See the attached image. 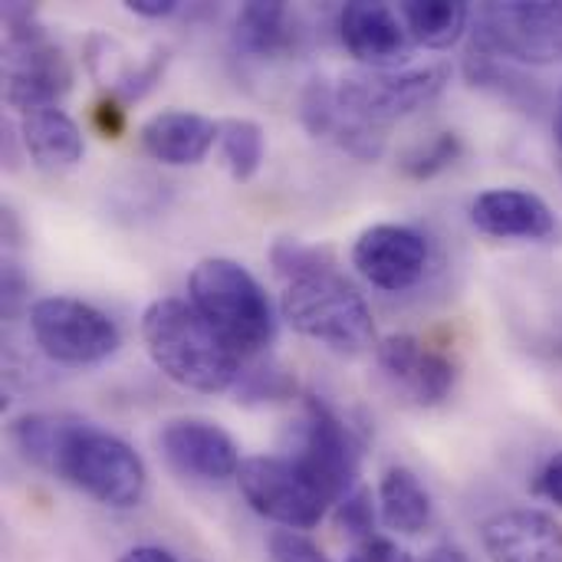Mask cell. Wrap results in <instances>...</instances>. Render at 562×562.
<instances>
[{
  "label": "cell",
  "instance_id": "7402d4cb",
  "mask_svg": "<svg viewBox=\"0 0 562 562\" xmlns=\"http://www.w3.org/2000/svg\"><path fill=\"white\" fill-rule=\"evenodd\" d=\"M398 10L405 16L415 46L425 49H451L464 36L474 16L471 7L461 0H408Z\"/></svg>",
  "mask_w": 562,
  "mask_h": 562
},
{
  "label": "cell",
  "instance_id": "2e32d148",
  "mask_svg": "<svg viewBox=\"0 0 562 562\" xmlns=\"http://www.w3.org/2000/svg\"><path fill=\"white\" fill-rule=\"evenodd\" d=\"M471 221L481 234L501 240H547L557 231L553 207L524 188H491L474 198Z\"/></svg>",
  "mask_w": 562,
  "mask_h": 562
},
{
  "label": "cell",
  "instance_id": "7a4b0ae2",
  "mask_svg": "<svg viewBox=\"0 0 562 562\" xmlns=\"http://www.w3.org/2000/svg\"><path fill=\"white\" fill-rule=\"evenodd\" d=\"M142 339L161 375L188 392L221 395L240 379V356L184 300H155L142 316Z\"/></svg>",
  "mask_w": 562,
  "mask_h": 562
},
{
  "label": "cell",
  "instance_id": "4dcf8cb0",
  "mask_svg": "<svg viewBox=\"0 0 562 562\" xmlns=\"http://www.w3.org/2000/svg\"><path fill=\"white\" fill-rule=\"evenodd\" d=\"M26 277L20 273V267L13 260L3 263V313L16 316L26 306Z\"/></svg>",
  "mask_w": 562,
  "mask_h": 562
},
{
  "label": "cell",
  "instance_id": "8d00e7d4",
  "mask_svg": "<svg viewBox=\"0 0 562 562\" xmlns=\"http://www.w3.org/2000/svg\"><path fill=\"white\" fill-rule=\"evenodd\" d=\"M553 132H557V142H560V148H562V92H560V102H557V115H553Z\"/></svg>",
  "mask_w": 562,
  "mask_h": 562
},
{
  "label": "cell",
  "instance_id": "9c48e42d",
  "mask_svg": "<svg viewBox=\"0 0 562 562\" xmlns=\"http://www.w3.org/2000/svg\"><path fill=\"white\" fill-rule=\"evenodd\" d=\"M451 79V69L445 63H431V66H415V69H366V72H352L336 86V102L369 122L385 128L395 119H405L418 109H425L428 102H435L445 86Z\"/></svg>",
  "mask_w": 562,
  "mask_h": 562
},
{
  "label": "cell",
  "instance_id": "484cf974",
  "mask_svg": "<svg viewBox=\"0 0 562 562\" xmlns=\"http://www.w3.org/2000/svg\"><path fill=\"white\" fill-rule=\"evenodd\" d=\"M237 402H286L293 398L296 392V382L286 369L273 366V362H260L254 369H240V379H237Z\"/></svg>",
  "mask_w": 562,
  "mask_h": 562
},
{
  "label": "cell",
  "instance_id": "cb8c5ba5",
  "mask_svg": "<svg viewBox=\"0 0 562 562\" xmlns=\"http://www.w3.org/2000/svg\"><path fill=\"white\" fill-rule=\"evenodd\" d=\"M217 145H221L224 165L234 181H250L260 171L267 142H263V128L254 119L217 122Z\"/></svg>",
  "mask_w": 562,
  "mask_h": 562
},
{
  "label": "cell",
  "instance_id": "d590c367",
  "mask_svg": "<svg viewBox=\"0 0 562 562\" xmlns=\"http://www.w3.org/2000/svg\"><path fill=\"white\" fill-rule=\"evenodd\" d=\"M425 562H471L468 560V553L464 550H458V547H438V550H431Z\"/></svg>",
  "mask_w": 562,
  "mask_h": 562
},
{
  "label": "cell",
  "instance_id": "83f0119b",
  "mask_svg": "<svg viewBox=\"0 0 562 562\" xmlns=\"http://www.w3.org/2000/svg\"><path fill=\"white\" fill-rule=\"evenodd\" d=\"M336 527L349 537H356L359 543L375 537L372 527H375V507H372V494L366 487H356L349 497H342L336 504Z\"/></svg>",
  "mask_w": 562,
  "mask_h": 562
},
{
  "label": "cell",
  "instance_id": "277c9868",
  "mask_svg": "<svg viewBox=\"0 0 562 562\" xmlns=\"http://www.w3.org/2000/svg\"><path fill=\"white\" fill-rule=\"evenodd\" d=\"M280 310L300 336L316 339L339 356H359L375 339L369 303L336 267L290 280Z\"/></svg>",
  "mask_w": 562,
  "mask_h": 562
},
{
  "label": "cell",
  "instance_id": "3957f363",
  "mask_svg": "<svg viewBox=\"0 0 562 562\" xmlns=\"http://www.w3.org/2000/svg\"><path fill=\"white\" fill-rule=\"evenodd\" d=\"M188 303L237 356H257L277 339V310L257 277L237 260H201L188 277Z\"/></svg>",
  "mask_w": 562,
  "mask_h": 562
},
{
  "label": "cell",
  "instance_id": "d6a6232c",
  "mask_svg": "<svg viewBox=\"0 0 562 562\" xmlns=\"http://www.w3.org/2000/svg\"><path fill=\"white\" fill-rule=\"evenodd\" d=\"M92 119H95V128H99L105 138H119V135H122V128H125V109H122V102H119V99H105V102H99V105H95V112H92Z\"/></svg>",
  "mask_w": 562,
  "mask_h": 562
},
{
  "label": "cell",
  "instance_id": "30bf717a",
  "mask_svg": "<svg viewBox=\"0 0 562 562\" xmlns=\"http://www.w3.org/2000/svg\"><path fill=\"white\" fill-rule=\"evenodd\" d=\"M244 501L283 530H313L329 501L290 458H247L237 474Z\"/></svg>",
  "mask_w": 562,
  "mask_h": 562
},
{
  "label": "cell",
  "instance_id": "9a60e30c",
  "mask_svg": "<svg viewBox=\"0 0 562 562\" xmlns=\"http://www.w3.org/2000/svg\"><path fill=\"white\" fill-rule=\"evenodd\" d=\"M491 562H562V527L543 510H504L481 530Z\"/></svg>",
  "mask_w": 562,
  "mask_h": 562
},
{
  "label": "cell",
  "instance_id": "5b68a950",
  "mask_svg": "<svg viewBox=\"0 0 562 562\" xmlns=\"http://www.w3.org/2000/svg\"><path fill=\"white\" fill-rule=\"evenodd\" d=\"M7 46H3V89L7 102L23 115L59 105L72 89V66L63 46H56L36 20L33 7L10 3L3 10Z\"/></svg>",
  "mask_w": 562,
  "mask_h": 562
},
{
  "label": "cell",
  "instance_id": "e575fe53",
  "mask_svg": "<svg viewBox=\"0 0 562 562\" xmlns=\"http://www.w3.org/2000/svg\"><path fill=\"white\" fill-rule=\"evenodd\" d=\"M119 562H178L171 553H165V550H158V547H135V550H128L125 557Z\"/></svg>",
  "mask_w": 562,
  "mask_h": 562
},
{
  "label": "cell",
  "instance_id": "5bb4252c",
  "mask_svg": "<svg viewBox=\"0 0 562 562\" xmlns=\"http://www.w3.org/2000/svg\"><path fill=\"white\" fill-rule=\"evenodd\" d=\"M161 451L178 474L204 484H224L237 477L244 464L234 438L224 428L201 418L168 422L161 431Z\"/></svg>",
  "mask_w": 562,
  "mask_h": 562
},
{
  "label": "cell",
  "instance_id": "ffe728a7",
  "mask_svg": "<svg viewBox=\"0 0 562 562\" xmlns=\"http://www.w3.org/2000/svg\"><path fill=\"white\" fill-rule=\"evenodd\" d=\"M20 138H23L26 151L33 155V161L46 171H66V168L79 165L82 151H86L82 128L59 105L23 115Z\"/></svg>",
  "mask_w": 562,
  "mask_h": 562
},
{
  "label": "cell",
  "instance_id": "d6986e66",
  "mask_svg": "<svg viewBox=\"0 0 562 562\" xmlns=\"http://www.w3.org/2000/svg\"><path fill=\"white\" fill-rule=\"evenodd\" d=\"M300 40H303L300 20L280 0H270V3L254 0V3H244L237 10V20H234V46L244 56H254V59H283V56H290V53L300 49Z\"/></svg>",
  "mask_w": 562,
  "mask_h": 562
},
{
  "label": "cell",
  "instance_id": "1f68e13d",
  "mask_svg": "<svg viewBox=\"0 0 562 562\" xmlns=\"http://www.w3.org/2000/svg\"><path fill=\"white\" fill-rule=\"evenodd\" d=\"M533 491H537L540 497H547L550 504H557L562 510V451H557V454L540 468Z\"/></svg>",
  "mask_w": 562,
  "mask_h": 562
},
{
  "label": "cell",
  "instance_id": "ac0fdd59",
  "mask_svg": "<svg viewBox=\"0 0 562 562\" xmlns=\"http://www.w3.org/2000/svg\"><path fill=\"white\" fill-rule=\"evenodd\" d=\"M138 135H142V148L155 161L181 168V165H201L207 158V151L217 142V122L201 112L168 109L151 115Z\"/></svg>",
  "mask_w": 562,
  "mask_h": 562
},
{
  "label": "cell",
  "instance_id": "f1b7e54d",
  "mask_svg": "<svg viewBox=\"0 0 562 562\" xmlns=\"http://www.w3.org/2000/svg\"><path fill=\"white\" fill-rule=\"evenodd\" d=\"M270 557L273 562H329L326 553L300 530H277L270 537Z\"/></svg>",
  "mask_w": 562,
  "mask_h": 562
},
{
  "label": "cell",
  "instance_id": "d4e9b609",
  "mask_svg": "<svg viewBox=\"0 0 562 562\" xmlns=\"http://www.w3.org/2000/svg\"><path fill=\"white\" fill-rule=\"evenodd\" d=\"M461 151H464V145H461L458 132H438L428 142H422L402 155V171L415 181H428V178L448 171L461 158Z\"/></svg>",
  "mask_w": 562,
  "mask_h": 562
},
{
  "label": "cell",
  "instance_id": "7c38bea8",
  "mask_svg": "<svg viewBox=\"0 0 562 562\" xmlns=\"http://www.w3.org/2000/svg\"><path fill=\"white\" fill-rule=\"evenodd\" d=\"M339 40L369 69H405L415 40L405 26L402 10L375 0H356L339 10Z\"/></svg>",
  "mask_w": 562,
  "mask_h": 562
},
{
  "label": "cell",
  "instance_id": "8fae6325",
  "mask_svg": "<svg viewBox=\"0 0 562 562\" xmlns=\"http://www.w3.org/2000/svg\"><path fill=\"white\" fill-rule=\"evenodd\" d=\"M352 267L379 290H412L428 267V240L405 224H372L352 247Z\"/></svg>",
  "mask_w": 562,
  "mask_h": 562
},
{
  "label": "cell",
  "instance_id": "4316f807",
  "mask_svg": "<svg viewBox=\"0 0 562 562\" xmlns=\"http://www.w3.org/2000/svg\"><path fill=\"white\" fill-rule=\"evenodd\" d=\"M270 260L286 283L336 267V257L326 247H313V244H300V240H277L270 250Z\"/></svg>",
  "mask_w": 562,
  "mask_h": 562
},
{
  "label": "cell",
  "instance_id": "4fadbf2b",
  "mask_svg": "<svg viewBox=\"0 0 562 562\" xmlns=\"http://www.w3.org/2000/svg\"><path fill=\"white\" fill-rule=\"evenodd\" d=\"M375 359L382 372L422 408L441 405L458 382V366L448 352L431 349L418 336H389L375 346Z\"/></svg>",
  "mask_w": 562,
  "mask_h": 562
},
{
  "label": "cell",
  "instance_id": "6da1fadb",
  "mask_svg": "<svg viewBox=\"0 0 562 562\" xmlns=\"http://www.w3.org/2000/svg\"><path fill=\"white\" fill-rule=\"evenodd\" d=\"M13 445L36 468L63 477L112 510L138 507L148 487L142 458L115 435L72 418L33 412L13 422Z\"/></svg>",
  "mask_w": 562,
  "mask_h": 562
},
{
  "label": "cell",
  "instance_id": "f546056e",
  "mask_svg": "<svg viewBox=\"0 0 562 562\" xmlns=\"http://www.w3.org/2000/svg\"><path fill=\"white\" fill-rule=\"evenodd\" d=\"M346 562H415L398 543L385 540V537H369L362 540Z\"/></svg>",
  "mask_w": 562,
  "mask_h": 562
},
{
  "label": "cell",
  "instance_id": "603a6c76",
  "mask_svg": "<svg viewBox=\"0 0 562 562\" xmlns=\"http://www.w3.org/2000/svg\"><path fill=\"white\" fill-rule=\"evenodd\" d=\"M464 69H468V79H471L474 86H481V89H487V92H497V95L507 99V102L530 105V109H540V105H543V89L533 86V79L514 72V69L507 66V59L491 56V53H484V49L474 46V43H471V53H468V66H464Z\"/></svg>",
  "mask_w": 562,
  "mask_h": 562
},
{
  "label": "cell",
  "instance_id": "ba28073f",
  "mask_svg": "<svg viewBox=\"0 0 562 562\" xmlns=\"http://www.w3.org/2000/svg\"><path fill=\"white\" fill-rule=\"evenodd\" d=\"M313 487L336 507L359 487L362 445L352 428L316 395L306 398V415L296 431V451L290 458Z\"/></svg>",
  "mask_w": 562,
  "mask_h": 562
},
{
  "label": "cell",
  "instance_id": "52a82bcc",
  "mask_svg": "<svg viewBox=\"0 0 562 562\" xmlns=\"http://www.w3.org/2000/svg\"><path fill=\"white\" fill-rule=\"evenodd\" d=\"M30 333L36 346L59 366H99L115 356L119 326L76 296H46L30 306Z\"/></svg>",
  "mask_w": 562,
  "mask_h": 562
},
{
  "label": "cell",
  "instance_id": "44dd1931",
  "mask_svg": "<svg viewBox=\"0 0 562 562\" xmlns=\"http://www.w3.org/2000/svg\"><path fill=\"white\" fill-rule=\"evenodd\" d=\"M379 507L389 530L415 537L431 520V497L408 468H389L379 484Z\"/></svg>",
  "mask_w": 562,
  "mask_h": 562
},
{
  "label": "cell",
  "instance_id": "8992f818",
  "mask_svg": "<svg viewBox=\"0 0 562 562\" xmlns=\"http://www.w3.org/2000/svg\"><path fill=\"white\" fill-rule=\"evenodd\" d=\"M474 46L507 63L550 66L562 59V3L510 0L474 13Z\"/></svg>",
  "mask_w": 562,
  "mask_h": 562
},
{
  "label": "cell",
  "instance_id": "836d02e7",
  "mask_svg": "<svg viewBox=\"0 0 562 562\" xmlns=\"http://www.w3.org/2000/svg\"><path fill=\"white\" fill-rule=\"evenodd\" d=\"M125 7L145 20H161L178 10V0H125Z\"/></svg>",
  "mask_w": 562,
  "mask_h": 562
},
{
  "label": "cell",
  "instance_id": "e0dca14e",
  "mask_svg": "<svg viewBox=\"0 0 562 562\" xmlns=\"http://www.w3.org/2000/svg\"><path fill=\"white\" fill-rule=\"evenodd\" d=\"M300 115L316 138H333L339 148L362 161H375L385 151V128L349 115L336 102V86H329L326 79H310L300 99Z\"/></svg>",
  "mask_w": 562,
  "mask_h": 562
}]
</instances>
